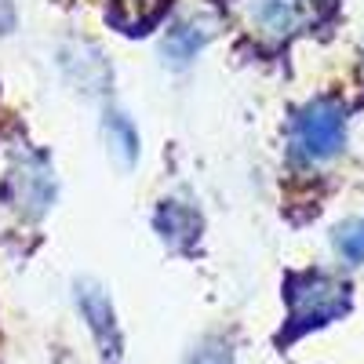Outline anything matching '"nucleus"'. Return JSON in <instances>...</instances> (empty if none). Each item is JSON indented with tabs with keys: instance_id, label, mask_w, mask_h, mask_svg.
<instances>
[{
	"instance_id": "13",
	"label": "nucleus",
	"mask_w": 364,
	"mask_h": 364,
	"mask_svg": "<svg viewBox=\"0 0 364 364\" xmlns=\"http://www.w3.org/2000/svg\"><path fill=\"white\" fill-rule=\"evenodd\" d=\"M15 29V0H0V37Z\"/></svg>"
},
{
	"instance_id": "12",
	"label": "nucleus",
	"mask_w": 364,
	"mask_h": 364,
	"mask_svg": "<svg viewBox=\"0 0 364 364\" xmlns=\"http://www.w3.org/2000/svg\"><path fill=\"white\" fill-rule=\"evenodd\" d=\"M182 364H237V353L223 336H208L182 357Z\"/></svg>"
},
{
	"instance_id": "7",
	"label": "nucleus",
	"mask_w": 364,
	"mask_h": 364,
	"mask_svg": "<svg viewBox=\"0 0 364 364\" xmlns=\"http://www.w3.org/2000/svg\"><path fill=\"white\" fill-rule=\"evenodd\" d=\"M208 44V29L197 22H175L161 37V58L171 70H186Z\"/></svg>"
},
{
	"instance_id": "5",
	"label": "nucleus",
	"mask_w": 364,
	"mask_h": 364,
	"mask_svg": "<svg viewBox=\"0 0 364 364\" xmlns=\"http://www.w3.org/2000/svg\"><path fill=\"white\" fill-rule=\"evenodd\" d=\"M154 230L171 252H190L200 240V215L197 208L182 204V200H161L154 211Z\"/></svg>"
},
{
	"instance_id": "9",
	"label": "nucleus",
	"mask_w": 364,
	"mask_h": 364,
	"mask_svg": "<svg viewBox=\"0 0 364 364\" xmlns=\"http://www.w3.org/2000/svg\"><path fill=\"white\" fill-rule=\"evenodd\" d=\"M102 139H106V149L109 157L120 164V168H132L139 161V128L132 124L128 113L120 109H106L102 113Z\"/></svg>"
},
{
	"instance_id": "2",
	"label": "nucleus",
	"mask_w": 364,
	"mask_h": 364,
	"mask_svg": "<svg viewBox=\"0 0 364 364\" xmlns=\"http://www.w3.org/2000/svg\"><path fill=\"white\" fill-rule=\"evenodd\" d=\"M291 146L302 161L321 164L346 146V106L336 99H314L291 120Z\"/></svg>"
},
{
	"instance_id": "11",
	"label": "nucleus",
	"mask_w": 364,
	"mask_h": 364,
	"mask_svg": "<svg viewBox=\"0 0 364 364\" xmlns=\"http://www.w3.org/2000/svg\"><path fill=\"white\" fill-rule=\"evenodd\" d=\"M331 245H336V252H339L350 266H360V262H364V215H360V219H346L343 226H336V233H331Z\"/></svg>"
},
{
	"instance_id": "4",
	"label": "nucleus",
	"mask_w": 364,
	"mask_h": 364,
	"mask_svg": "<svg viewBox=\"0 0 364 364\" xmlns=\"http://www.w3.org/2000/svg\"><path fill=\"white\" fill-rule=\"evenodd\" d=\"M8 193H11V204L18 211H26L29 219H41L55 200V171H51V164L41 154L26 157L22 168H15L8 175Z\"/></svg>"
},
{
	"instance_id": "3",
	"label": "nucleus",
	"mask_w": 364,
	"mask_h": 364,
	"mask_svg": "<svg viewBox=\"0 0 364 364\" xmlns=\"http://www.w3.org/2000/svg\"><path fill=\"white\" fill-rule=\"evenodd\" d=\"M73 299L77 310L95 339V350L102 357V364H124V336H120V321L113 310V299L106 295V288L99 281H77L73 284Z\"/></svg>"
},
{
	"instance_id": "6",
	"label": "nucleus",
	"mask_w": 364,
	"mask_h": 364,
	"mask_svg": "<svg viewBox=\"0 0 364 364\" xmlns=\"http://www.w3.org/2000/svg\"><path fill=\"white\" fill-rule=\"evenodd\" d=\"M248 18L259 37L284 41L302 26V0H252Z\"/></svg>"
},
{
	"instance_id": "10",
	"label": "nucleus",
	"mask_w": 364,
	"mask_h": 364,
	"mask_svg": "<svg viewBox=\"0 0 364 364\" xmlns=\"http://www.w3.org/2000/svg\"><path fill=\"white\" fill-rule=\"evenodd\" d=\"M63 70H66L77 84H84V91H99L95 84H106V77H109V66L102 63V55L91 51L87 63H80V48H77V44L63 51Z\"/></svg>"
},
{
	"instance_id": "1",
	"label": "nucleus",
	"mask_w": 364,
	"mask_h": 364,
	"mask_svg": "<svg viewBox=\"0 0 364 364\" xmlns=\"http://www.w3.org/2000/svg\"><path fill=\"white\" fill-rule=\"evenodd\" d=\"M284 302H288V321L277 336L281 346L343 321L353 310V288L328 269H299L284 277Z\"/></svg>"
},
{
	"instance_id": "8",
	"label": "nucleus",
	"mask_w": 364,
	"mask_h": 364,
	"mask_svg": "<svg viewBox=\"0 0 364 364\" xmlns=\"http://www.w3.org/2000/svg\"><path fill=\"white\" fill-rule=\"evenodd\" d=\"M168 11V0H109V22L120 33H149Z\"/></svg>"
}]
</instances>
